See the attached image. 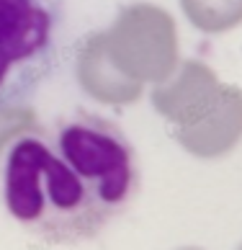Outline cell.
Listing matches in <instances>:
<instances>
[{
	"mask_svg": "<svg viewBox=\"0 0 242 250\" xmlns=\"http://www.w3.org/2000/svg\"><path fill=\"white\" fill-rule=\"evenodd\" d=\"M139 160L116 122L72 111L26 129L3 160L5 209L46 245H80L98 237L132 207Z\"/></svg>",
	"mask_w": 242,
	"mask_h": 250,
	"instance_id": "1",
	"label": "cell"
},
{
	"mask_svg": "<svg viewBox=\"0 0 242 250\" xmlns=\"http://www.w3.org/2000/svg\"><path fill=\"white\" fill-rule=\"evenodd\" d=\"M67 0H0V108L39 93L62 60Z\"/></svg>",
	"mask_w": 242,
	"mask_h": 250,
	"instance_id": "2",
	"label": "cell"
},
{
	"mask_svg": "<svg viewBox=\"0 0 242 250\" xmlns=\"http://www.w3.org/2000/svg\"><path fill=\"white\" fill-rule=\"evenodd\" d=\"M119 57L147 78H160L175 62L173 18L155 5H134L119 18Z\"/></svg>",
	"mask_w": 242,
	"mask_h": 250,
	"instance_id": "3",
	"label": "cell"
},
{
	"mask_svg": "<svg viewBox=\"0 0 242 250\" xmlns=\"http://www.w3.org/2000/svg\"><path fill=\"white\" fill-rule=\"evenodd\" d=\"M217 93V80L214 75L199 62H188L181 70V75L175 78L173 85H167L160 96L157 104L165 111H170L173 116H188L193 111L209 106Z\"/></svg>",
	"mask_w": 242,
	"mask_h": 250,
	"instance_id": "4",
	"label": "cell"
},
{
	"mask_svg": "<svg viewBox=\"0 0 242 250\" xmlns=\"http://www.w3.org/2000/svg\"><path fill=\"white\" fill-rule=\"evenodd\" d=\"M237 126H242V96L229 90L224 101H219V111L211 129H201L191 137V150L196 152H224L232 142Z\"/></svg>",
	"mask_w": 242,
	"mask_h": 250,
	"instance_id": "5",
	"label": "cell"
},
{
	"mask_svg": "<svg viewBox=\"0 0 242 250\" xmlns=\"http://www.w3.org/2000/svg\"><path fill=\"white\" fill-rule=\"evenodd\" d=\"M188 21L199 31L219 34L242 23V0H181Z\"/></svg>",
	"mask_w": 242,
	"mask_h": 250,
	"instance_id": "6",
	"label": "cell"
},
{
	"mask_svg": "<svg viewBox=\"0 0 242 250\" xmlns=\"http://www.w3.org/2000/svg\"><path fill=\"white\" fill-rule=\"evenodd\" d=\"M240 250H242V248H240Z\"/></svg>",
	"mask_w": 242,
	"mask_h": 250,
	"instance_id": "7",
	"label": "cell"
}]
</instances>
